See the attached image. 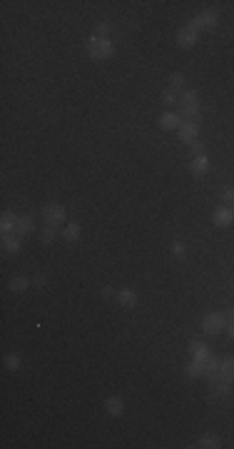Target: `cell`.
Segmentation results:
<instances>
[{"instance_id":"obj_35","label":"cell","mask_w":234,"mask_h":449,"mask_svg":"<svg viewBox=\"0 0 234 449\" xmlns=\"http://www.w3.org/2000/svg\"><path fill=\"white\" fill-rule=\"evenodd\" d=\"M227 332H229V337L234 339V322H227Z\"/></svg>"},{"instance_id":"obj_16","label":"cell","mask_w":234,"mask_h":449,"mask_svg":"<svg viewBox=\"0 0 234 449\" xmlns=\"http://www.w3.org/2000/svg\"><path fill=\"white\" fill-rule=\"evenodd\" d=\"M179 117H182L184 122H197V125H199V120H202L199 105H197V108H179Z\"/></svg>"},{"instance_id":"obj_3","label":"cell","mask_w":234,"mask_h":449,"mask_svg":"<svg viewBox=\"0 0 234 449\" xmlns=\"http://www.w3.org/2000/svg\"><path fill=\"white\" fill-rule=\"evenodd\" d=\"M43 222L45 224H53V227H58V224L65 222V207L60 202H48L43 207Z\"/></svg>"},{"instance_id":"obj_5","label":"cell","mask_w":234,"mask_h":449,"mask_svg":"<svg viewBox=\"0 0 234 449\" xmlns=\"http://www.w3.org/2000/svg\"><path fill=\"white\" fill-rule=\"evenodd\" d=\"M209 379H222V382H234V357H224L219 362V369L209 377Z\"/></svg>"},{"instance_id":"obj_27","label":"cell","mask_w":234,"mask_h":449,"mask_svg":"<svg viewBox=\"0 0 234 449\" xmlns=\"http://www.w3.org/2000/svg\"><path fill=\"white\" fill-rule=\"evenodd\" d=\"M162 103H164V105H177V103H179V100H177V93H174L172 88H167V90L162 93Z\"/></svg>"},{"instance_id":"obj_24","label":"cell","mask_w":234,"mask_h":449,"mask_svg":"<svg viewBox=\"0 0 234 449\" xmlns=\"http://www.w3.org/2000/svg\"><path fill=\"white\" fill-rule=\"evenodd\" d=\"M55 237H58V227H53V224H45L43 232H40V242H43V245H50Z\"/></svg>"},{"instance_id":"obj_34","label":"cell","mask_w":234,"mask_h":449,"mask_svg":"<svg viewBox=\"0 0 234 449\" xmlns=\"http://www.w3.org/2000/svg\"><path fill=\"white\" fill-rule=\"evenodd\" d=\"M224 317H227V322H234V307H229V310L224 312Z\"/></svg>"},{"instance_id":"obj_15","label":"cell","mask_w":234,"mask_h":449,"mask_svg":"<svg viewBox=\"0 0 234 449\" xmlns=\"http://www.w3.org/2000/svg\"><path fill=\"white\" fill-rule=\"evenodd\" d=\"M229 382H222V379H209V394L212 397H227L229 394Z\"/></svg>"},{"instance_id":"obj_25","label":"cell","mask_w":234,"mask_h":449,"mask_svg":"<svg viewBox=\"0 0 234 449\" xmlns=\"http://www.w3.org/2000/svg\"><path fill=\"white\" fill-rule=\"evenodd\" d=\"M182 85H184V75H182V73H172V75H169V88H172L174 93H179Z\"/></svg>"},{"instance_id":"obj_8","label":"cell","mask_w":234,"mask_h":449,"mask_svg":"<svg viewBox=\"0 0 234 449\" xmlns=\"http://www.w3.org/2000/svg\"><path fill=\"white\" fill-rule=\"evenodd\" d=\"M197 40H199V33L192 30V28H182V30L177 33V45H179V48H194Z\"/></svg>"},{"instance_id":"obj_29","label":"cell","mask_w":234,"mask_h":449,"mask_svg":"<svg viewBox=\"0 0 234 449\" xmlns=\"http://www.w3.org/2000/svg\"><path fill=\"white\" fill-rule=\"evenodd\" d=\"M5 367L13 369V372L20 369V357H18V354H8V357H5Z\"/></svg>"},{"instance_id":"obj_10","label":"cell","mask_w":234,"mask_h":449,"mask_svg":"<svg viewBox=\"0 0 234 449\" xmlns=\"http://www.w3.org/2000/svg\"><path fill=\"white\" fill-rule=\"evenodd\" d=\"M15 222H18V217H15V212H10V210H5L3 215H0V230H3V237H8L10 232H15Z\"/></svg>"},{"instance_id":"obj_32","label":"cell","mask_w":234,"mask_h":449,"mask_svg":"<svg viewBox=\"0 0 234 449\" xmlns=\"http://www.w3.org/2000/svg\"><path fill=\"white\" fill-rule=\"evenodd\" d=\"M172 252H174L177 257H182V255H184V245H182V242H174V245H172Z\"/></svg>"},{"instance_id":"obj_22","label":"cell","mask_w":234,"mask_h":449,"mask_svg":"<svg viewBox=\"0 0 234 449\" xmlns=\"http://www.w3.org/2000/svg\"><path fill=\"white\" fill-rule=\"evenodd\" d=\"M63 237H65L68 242H78V240H80V224H78V222L68 224V227L63 230Z\"/></svg>"},{"instance_id":"obj_6","label":"cell","mask_w":234,"mask_h":449,"mask_svg":"<svg viewBox=\"0 0 234 449\" xmlns=\"http://www.w3.org/2000/svg\"><path fill=\"white\" fill-rule=\"evenodd\" d=\"M177 135H179V140H182V142L192 145V142L199 137V125H197V122H184V120H182V125H179Z\"/></svg>"},{"instance_id":"obj_13","label":"cell","mask_w":234,"mask_h":449,"mask_svg":"<svg viewBox=\"0 0 234 449\" xmlns=\"http://www.w3.org/2000/svg\"><path fill=\"white\" fill-rule=\"evenodd\" d=\"M197 447H202V449H217V447H222V439H219V434L207 432V434H202V437L197 439Z\"/></svg>"},{"instance_id":"obj_9","label":"cell","mask_w":234,"mask_h":449,"mask_svg":"<svg viewBox=\"0 0 234 449\" xmlns=\"http://www.w3.org/2000/svg\"><path fill=\"white\" fill-rule=\"evenodd\" d=\"M179 125H182V117H179V112H174V110H169V112H164V115L159 117V127L167 130V132L179 130Z\"/></svg>"},{"instance_id":"obj_14","label":"cell","mask_w":234,"mask_h":449,"mask_svg":"<svg viewBox=\"0 0 234 449\" xmlns=\"http://www.w3.org/2000/svg\"><path fill=\"white\" fill-rule=\"evenodd\" d=\"M105 409H107V414L120 417V414L125 412V402H122V397H107V399H105Z\"/></svg>"},{"instance_id":"obj_7","label":"cell","mask_w":234,"mask_h":449,"mask_svg":"<svg viewBox=\"0 0 234 449\" xmlns=\"http://www.w3.org/2000/svg\"><path fill=\"white\" fill-rule=\"evenodd\" d=\"M212 220H214L217 227H229V224L234 222V210H232V207H217L214 215H212Z\"/></svg>"},{"instance_id":"obj_28","label":"cell","mask_w":234,"mask_h":449,"mask_svg":"<svg viewBox=\"0 0 234 449\" xmlns=\"http://www.w3.org/2000/svg\"><path fill=\"white\" fill-rule=\"evenodd\" d=\"M110 30H112V25H110V23H97V28H95V38H107V35H110Z\"/></svg>"},{"instance_id":"obj_11","label":"cell","mask_w":234,"mask_h":449,"mask_svg":"<svg viewBox=\"0 0 234 449\" xmlns=\"http://www.w3.org/2000/svg\"><path fill=\"white\" fill-rule=\"evenodd\" d=\"M33 230H35L33 217H28V215L18 217V222H15V235H18V237H25V235H30Z\"/></svg>"},{"instance_id":"obj_23","label":"cell","mask_w":234,"mask_h":449,"mask_svg":"<svg viewBox=\"0 0 234 449\" xmlns=\"http://www.w3.org/2000/svg\"><path fill=\"white\" fill-rule=\"evenodd\" d=\"M3 250H5V252H18V250H20V237H18V235L3 237Z\"/></svg>"},{"instance_id":"obj_19","label":"cell","mask_w":234,"mask_h":449,"mask_svg":"<svg viewBox=\"0 0 234 449\" xmlns=\"http://www.w3.org/2000/svg\"><path fill=\"white\" fill-rule=\"evenodd\" d=\"M219 362H222V359H217L214 354L204 357V359L199 362V364H202V372H204V377H212V374H214V372L219 369Z\"/></svg>"},{"instance_id":"obj_30","label":"cell","mask_w":234,"mask_h":449,"mask_svg":"<svg viewBox=\"0 0 234 449\" xmlns=\"http://www.w3.org/2000/svg\"><path fill=\"white\" fill-rule=\"evenodd\" d=\"M189 150H192V155H194V157H199V155H204V145H202L199 140H194V142L189 145Z\"/></svg>"},{"instance_id":"obj_1","label":"cell","mask_w":234,"mask_h":449,"mask_svg":"<svg viewBox=\"0 0 234 449\" xmlns=\"http://www.w3.org/2000/svg\"><path fill=\"white\" fill-rule=\"evenodd\" d=\"M87 53H90V58L92 60H107V58H112V53H115V45L110 43V38H90V43H87Z\"/></svg>"},{"instance_id":"obj_20","label":"cell","mask_w":234,"mask_h":449,"mask_svg":"<svg viewBox=\"0 0 234 449\" xmlns=\"http://www.w3.org/2000/svg\"><path fill=\"white\" fill-rule=\"evenodd\" d=\"M30 282H33L30 277H25V275H15V277L10 280V285H8V287H10L13 292H25V290L30 287Z\"/></svg>"},{"instance_id":"obj_26","label":"cell","mask_w":234,"mask_h":449,"mask_svg":"<svg viewBox=\"0 0 234 449\" xmlns=\"http://www.w3.org/2000/svg\"><path fill=\"white\" fill-rule=\"evenodd\" d=\"M184 372H187V377H202V374H204V372H202V364H199L197 359H194V362H189Z\"/></svg>"},{"instance_id":"obj_18","label":"cell","mask_w":234,"mask_h":449,"mask_svg":"<svg viewBox=\"0 0 234 449\" xmlns=\"http://www.w3.org/2000/svg\"><path fill=\"white\" fill-rule=\"evenodd\" d=\"M189 354H192L197 362H202L204 357H209V349H207L204 342H194V339H192V342H189Z\"/></svg>"},{"instance_id":"obj_12","label":"cell","mask_w":234,"mask_h":449,"mask_svg":"<svg viewBox=\"0 0 234 449\" xmlns=\"http://www.w3.org/2000/svg\"><path fill=\"white\" fill-rule=\"evenodd\" d=\"M207 170H209V157H207V155H199V157H194V160H192V165H189V172H192L194 177H202V175H207Z\"/></svg>"},{"instance_id":"obj_21","label":"cell","mask_w":234,"mask_h":449,"mask_svg":"<svg viewBox=\"0 0 234 449\" xmlns=\"http://www.w3.org/2000/svg\"><path fill=\"white\" fill-rule=\"evenodd\" d=\"M197 103H199V98L194 90H187L179 95V108H197Z\"/></svg>"},{"instance_id":"obj_36","label":"cell","mask_w":234,"mask_h":449,"mask_svg":"<svg viewBox=\"0 0 234 449\" xmlns=\"http://www.w3.org/2000/svg\"><path fill=\"white\" fill-rule=\"evenodd\" d=\"M102 297H112V287H102Z\"/></svg>"},{"instance_id":"obj_2","label":"cell","mask_w":234,"mask_h":449,"mask_svg":"<svg viewBox=\"0 0 234 449\" xmlns=\"http://www.w3.org/2000/svg\"><path fill=\"white\" fill-rule=\"evenodd\" d=\"M217 23H219V15H217L214 10H204V13L194 15L187 28H192V30L199 33V30H212V28H217Z\"/></svg>"},{"instance_id":"obj_31","label":"cell","mask_w":234,"mask_h":449,"mask_svg":"<svg viewBox=\"0 0 234 449\" xmlns=\"http://www.w3.org/2000/svg\"><path fill=\"white\" fill-rule=\"evenodd\" d=\"M222 200L224 202H234V187H224L222 190Z\"/></svg>"},{"instance_id":"obj_4","label":"cell","mask_w":234,"mask_h":449,"mask_svg":"<svg viewBox=\"0 0 234 449\" xmlns=\"http://www.w3.org/2000/svg\"><path fill=\"white\" fill-rule=\"evenodd\" d=\"M202 330H204L207 335H219V332H224V330H227V317H224V312H209V315L202 320Z\"/></svg>"},{"instance_id":"obj_17","label":"cell","mask_w":234,"mask_h":449,"mask_svg":"<svg viewBox=\"0 0 234 449\" xmlns=\"http://www.w3.org/2000/svg\"><path fill=\"white\" fill-rule=\"evenodd\" d=\"M117 302L122 307H135L137 305V292L135 290H120L117 292Z\"/></svg>"},{"instance_id":"obj_33","label":"cell","mask_w":234,"mask_h":449,"mask_svg":"<svg viewBox=\"0 0 234 449\" xmlns=\"http://www.w3.org/2000/svg\"><path fill=\"white\" fill-rule=\"evenodd\" d=\"M45 282H48V277H45V275H35V280H33V285H35V287H45Z\"/></svg>"}]
</instances>
